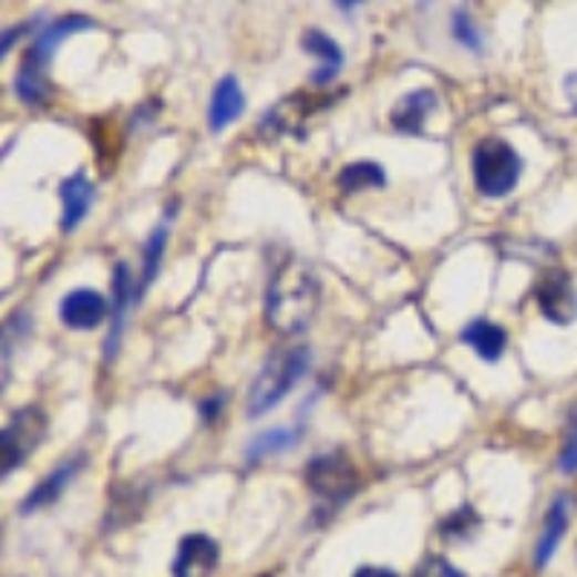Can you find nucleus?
Listing matches in <instances>:
<instances>
[{
    "label": "nucleus",
    "mask_w": 577,
    "mask_h": 577,
    "mask_svg": "<svg viewBox=\"0 0 577 577\" xmlns=\"http://www.w3.org/2000/svg\"><path fill=\"white\" fill-rule=\"evenodd\" d=\"M318 300H321V286L312 269L289 260L275 271L266 289V318L278 332L295 336L309 327L318 312Z\"/></svg>",
    "instance_id": "nucleus-1"
},
{
    "label": "nucleus",
    "mask_w": 577,
    "mask_h": 577,
    "mask_svg": "<svg viewBox=\"0 0 577 577\" xmlns=\"http://www.w3.org/2000/svg\"><path fill=\"white\" fill-rule=\"evenodd\" d=\"M309 356H312L309 347H292V350L275 352L264 364V370L257 373L255 384H251L246 413H249L251 419H257L278 408L286 395L292 393L300 375L309 370Z\"/></svg>",
    "instance_id": "nucleus-2"
},
{
    "label": "nucleus",
    "mask_w": 577,
    "mask_h": 577,
    "mask_svg": "<svg viewBox=\"0 0 577 577\" xmlns=\"http://www.w3.org/2000/svg\"><path fill=\"white\" fill-rule=\"evenodd\" d=\"M471 171H474V185L483 197L499 199L508 197L517 188L523 176V159L505 140L488 136L474 147L471 154Z\"/></svg>",
    "instance_id": "nucleus-3"
},
{
    "label": "nucleus",
    "mask_w": 577,
    "mask_h": 577,
    "mask_svg": "<svg viewBox=\"0 0 577 577\" xmlns=\"http://www.w3.org/2000/svg\"><path fill=\"white\" fill-rule=\"evenodd\" d=\"M359 465L343 451H327L307 462V485L315 497L329 505H341L359 491Z\"/></svg>",
    "instance_id": "nucleus-4"
},
{
    "label": "nucleus",
    "mask_w": 577,
    "mask_h": 577,
    "mask_svg": "<svg viewBox=\"0 0 577 577\" xmlns=\"http://www.w3.org/2000/svg\"><path fill=\"white\" fill-rule=\"evenodd\" d=\"M47 436V416L35 404L18 410L16 416L0 433V468L3 476H9L16 468H21L27 456L35 451Z\"/></svg>",
    "instance_id": "nucleus-5"
},
{
    "label": "nucleus",
    "mask_w": 577,
    "mask_h": 577,
    "mask_svg": "<svg viewBox=\"0 0 577 577\" xmlns=\"http://www.w3.org/2000/svg\"><path fill=\"white\" fill-rule=\"evenodd\" d=\"M95 23L90 21L87 16H61L35 35L32 47L27 50L23 55V64H21V73H30L38 75V79H47V66H50L52 55L64 44L66 38L75 35V32H84V30H93Z\"/></svg>",
    "instance_id": "nucleus-6"
},
{
    "label": "nucleus",
    "mask_w": 577,
    "mask_h": 577,
    "mask_svg": "<svg viewBox=\"0 0 577 577\" xmlns=\"http://www.w3.org/2000/svg\"><path fill=\"white\" fill-rule=\"evenodd\" d=\"M537 307L543 318L557 327H566L577 318V292L571 284L569 271L548 269L543 280L537 284Z\"/></svg>",
    "instance_id": "nucleus-7"
},
{
    "label": "nucleus",
    "mask_w": 577,
    "mask_h": 577,
    "mask_svg": "<svg viewBox=\"0 0 577 577\" xmlns=\"http://www.w3.org/2000/svg\"><path fill=\"white\" fill-rule=\"evenodd\" d=\"M219 566V546L208 534H185L176 548L174 566L171 575L174 577H212Z\"/></svg>",
    "instance_id": "nucleus-8"
},
{
    "label": "nucleus",
    "mask_w": 577,
    "mask_h": 577,
    "mask_svg": "<svg viewBox=\"0 0 577 577\" xmlns=\"http://www.w3.org/2000/svg\"><path fill=\"white\" fill-rule=\"evenodd\" d=\"M59 315L64 327L75 329V332H87V329L99 327L104 318H110V303L95 289H73L61 300Z\"/></svg>",
    "instance_id": "nucleus-9"
},
{
    "label": "nucleus",
    "mask_w": 577,
    "mask_h": 577,
    "mask_svg": "<svg viewBox=\"0 0 577 577\" xmlns=\"http://www.w3.org/2000/svg\"><path fill=\"white\" fill-rule=\"evenodd\" d=\"M569 512L571 499L566 494H557L555 503L548 505L546 519H543V532L537 537V548H534V566L537 569H546L552 557L557 555L563 537H566V528H569Z\"/></svg>",
    "instance_id": "nucleus-10"
},
{
    "label": "nucleus",
    "mask_w": 577,
    "mask_h": 577,
    "mask_svg": "<svg viewBox=\"0 0 577 577\" xmlns=\"http://www.w3.org/2000/svg\"><path fill=\"white\" fill-rule=\"evenodd\" d=\"M243 110H246V95L240 90V81L235 75H223L214 84L212 104H208V127L214 133L226 131L228 125H235L237 119L243 116Z\"/></svg>",
    "instance_id": "nucleus-11"
},
{
    "label": "nucleus",
    "mask_w": 577,
    "mask_h": 577,
    "mask_svg": "<svg viewBox=\"0 0 577 577\" xmlns=\"http://www.w3.org/2000/svg\"><path fill=\"white\" fill-rule=\"evenodd\" d=\"M59 194L61 205H64V212H61V228L70 235V231H75V228L87 219L90 208H93L95 188L87 179V174H81L79 171V174L66 176L64 183H61Z\"/></svg>",
    "instance_id": "nucleus-12"
},
{
    "label": "nucleus",
    "mask_w": 577,
    "mask_h": 577,
    "mask_svg": "<svg viewBox=\"0 0 577 577\" xmlns=\"http://www.w3.org/2000/svg\"><path fill=\"white\" fill-rule=\"evenodd\" d=\"M133 298H136V292H133L131 271H127L125 264H116V269H113V327H110V336L104 341V359L116 356L122 329H125L127 321V307H131Z\"/></svg>",
    "instance_id": "nucleus-13"
},
{
    "label": "nucleus",
    "mask_w": 577,
    "mask_h": 577,
    "mask_svg": "<svg viewBox=\"0 0 577 577\" xmlns=\"http://www.w3.org/2000/svg\"><path fill=\"white\" fill-rule=\"evenodd\" d=\"M300 47L315 55V59L321 61V70L312 75L315 84H329V81H336V75L341 73L343 66V50L321 30H307L303 38H300Z\"/></svg>",
    "instance_id": "nucleus-14"
},
{
    "label": "nucleus",
    "mask_w": 577,
    "mask_h": 577,
    "mask_svg": "<svg viewBox=\"0 0 577 577\" xmlns=\"http://www.w3.org/2000/svg\"><path fill=\"white\" fill-rule=\"evenodd\" d=\"M433 104H436V93L433 90H413L390 113V122L399 133H422L424 119L431 116Z\"/></svg>",
    "instance_id": "nucleus-15"
},
{
    "label": "nucleus",
    "mask_w": 577,
    "mask_h": 577,
    "mask_svg": "<svg viewBox=\"0 0 577 577\" xmlns=\"http://www.w3.org/2000/svg\"><path fill=\"white\" fill-rule=\"evenodd\" d=\"M505 341H508V338H505V329L497 327V323L485 321V318L471 321L468 327L462 329V343H468L471 350H474L485 364H497V361L503 359Z\"/></svg>",
    "instance_id": "nucleus-16"
},
{
    "label": "nucleus",
    "mask_w": 577,
    "mask_h": 577,
    "mask_svg": "<svg viewBox=\"0 0 577 577\" xmlns=\"http://www.w3.org/2000/svg\"><path fill=\"white\" fill-rule=\"evenodd\" d=\"M81 465H84V460L79 456V460H70V462H64L61 468L50 471V476H47L44 483H38L35 488L27 494V499L21 503V514H32L35 508H44V505H50L52 499H59L61 494H64L66 483L73 480L75 471H79Z\"/></svg>",
    "instance_id": "nucleus-17"
},
{
    "label": "nucleus",
    "mask_w": 577,
    "mask_h": 577,
    "mask_svg": "<svg viewBox=\"0 0 577 577\" xmlns=\"http://www.w3.org/2000/svg\"><path fill=\"white\" fill-rule=\"evenodd\" d=\"M300 442L298 427H269V431L257 433L255 439L246 447V462L255 465V462L266 460V456H275V453H284L289 447H295Z\"/></svg>",
    "instance_id": "nucleus-18"
},
{
    "label": "nucleus",
    "mask_w": 577,
    "mask_h": 577,
    "mask_svg": "<svg viewBox=\"0 0 577 577\" xmlns=\"http://www.w3.org/2000/svg\"><path fill=\"white\" fill-rule=\"evenodd\" d=\"M384 185H388V176H384V168L375 165V162H352V165L341 168V174H338V188L347 197L370 188H384Z\"/></svg>",
    "instance_id": "nucleus-19"
},
{
    "label": "nucleus",
    "mask_w": 577,
    "mask_h": 577,
    "mask_svg": "<svg viewBox=\"0 0 577 577\" xmlns=\"http://www.w3.org/2000/svg\"><path fill=\"white\" fill-rule=\"evenodd\" d=\"M165 246H168V219H162L159 226L151 231L147 237V246H145V257H142V280L136 286V298L147 292V286L154 284L156 271H159L162 264V255H165Z\"/></svg>",
    "instance_id": "nucleus-20"
},
{
    "label": "nucleus",
    "mask_w": 577,
    "mask_h": 577,
    "mask_svg": "<svg viewBox=\"0 0 577 577\" xmlns=\"http://www.w3.org/2000/svg\"><path fill=\"white\" fill-rule=\"evenodd\" d=\"M480 526V514L474 512V508H460V512H453L451 517L442 523V534H445L447 540L453 543H462V540H468L471 534H474V528Z\"/></svg>",
    "instance_id": "nucleus-21"
},
{
    "label": "nucleus",
    "mask_w": 577,
    "mask_h": 577,
    "mask_svg": "<svg viewBox=\"0 0 577 577\" xmlns=\"http://www.w3.org/2000/svg\"><path fill=\"white\" fill-rule=\"evenodd\" d=\"M451 32L453 38H456L462 47H468L471 52H483V35H480L474 18H471L465 9H456V12H453Z\"/></svg>",
    "instance_id": "nucleus-22"
},
{
    "label": "nucleus",
    "mask_w": 577,
    "mask_h": 577,
    "mask_svg": "<svg viewBox=\"0 0 577 577\" xmlns=\"http://www.w3.org/2000/svg\"><path fill=\"white\" fill-rule=\"evenodd\" d=\"M413 577H465V575H462V571L456 569L451 560H447V557L431 555L419 563L416 571H413Z\"/></svg>",
    "instance_id": "nucleus-23"
},
{
    "label": "nucleus",
    "mask_w": 577,
    "mask_h": 577,
    "mask_svg": "<svg viewBox=\"0 0 577 577\" xmlns=\"http://www.w3.org/2000/svg\"><path fill=\"white\" fill-rule=\"evenodd\" d=\"M557 465H560L563 474H575L577 471V413L571 416L569 431H566V442H563V453Z\"/></svg>",
    "instance_id": "nucleus-24"
},
{
    "label": "nucleus",
    "mask_w": 577,
    "mask_h": 577,
    "mask_svg": "<svg viewBox=\"0 0 577 577\" xmlns=\"http://www.w3.org/2000/svg\"><path fill=\"white\" fill-rule=\"evenodd\" d=\"M219 410H223V395H214V399H205V402L199 404V413H203L205 422H212V419L217 416Z\"/></svg>",
    "instance_id": "nucleus-25"
},
{
    "label": "nucleus",
    "mask_w": 577,
    "mask_h": 577,
    "mask_svg": "<svg viewBox=\"0 0 577 577\" xmlns=\"http://www.w3.org/2000/svg\"><path fill=\"white\" fill-rule=\"evenodd\" d=\"M352 577H399L393 569H384V566H361Z\"/></svg>",
    "instance_id": "nucleus-26"
},
{
    "label": "nucleus",
    "mask_w": 577,
    "mask_h": 577,
    "mask_svg": "<svg viewBox=\"0 0 577 577\" xmlns=\"http://www.w3.org/2000/svg\"><path fill=\"white\" fill-rule=\"evenodd\" d=\"M23 30H27V27H16V30H7V32H3V47H0V52H3V55H9V47L16 44L18 35H21Z\"/></svg>",
    "instance_id": "nucleus-27"
}]
</instances>
